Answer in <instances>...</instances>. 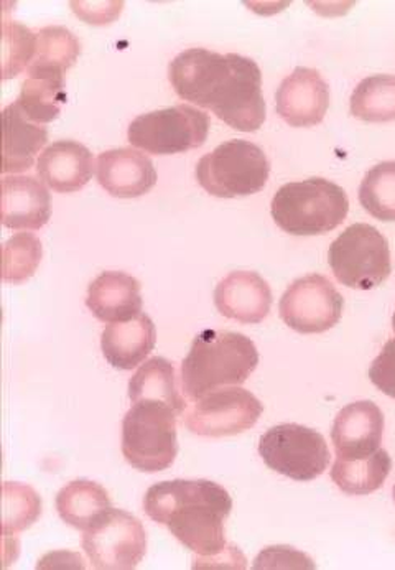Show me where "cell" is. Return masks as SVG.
<instances>
[{"instance_id": "13", "label": "cell", "mask_w": 395, "mask_h": 570, "mask_svg": "<svg viewBox=\"0 0 395 570\" xmlns=\"http://www.w3.org/2000/svg\"><path fill=\"white\" fill-rule=\"evenodd\" d=\"M276 102L277 115L292 127L316 126L328 111L329 88L318 71L298 67L278 86Z\"/></svg>"}, {"instance_id": "10", "label": "cell", "mask_w": 395, "mask_h": 570, "mask_svg": "<svg viewBox=\"0 0 395 570\" xmlns=\"http://www.w3.org/2000/svg\"><path fill=\"white\" fill-rule=\"evenodd\" d=\"M82 549L95 569H136L146 556L147 532L136 517L111 508L85 531Z\"/></svg>"}, {"instance_id": "24", "label": "cell", "mask_w": 395, "mask_h": 570, "mask_svg": "<svg viewBox=\"0 0 395 570\" xmlns=\"http://www.w3.org/2000/svg\"><path fill=\"white\" fill-rule=\"evenodd\" d=\"M111 508L108 491L89 480H75L57 494V510L61 520L81 531L91 528Z\"/></svg>"}, {"instance_id": "33", "label": "cell", "mask_w": 395, "mask_h": 570, "mask_svg": "<svg viewBox=\"0 0 395 570\" xmlns=\"http://www.w3.org/2000/svg\"><path fill=\"white\" fill-rule=\"evenodd\" d=\"M393 328H394V332H395V314H394V317H393Z\"/></svg>"}, {"instance_id": "7", "label": "cell", "mask_w": 395, "mask_h": 570, "mask_svg": "<svg viewBox=\"0 0 395 570\" xmlns=\"http://www.w3.org/2000/svg\"><path fill=\"white\" fill-rule=\"evenodd\" d=\"M328 261L338 283L359 291L377 287L393 273L386 236L366 223L346 228L329 246Z\"/></svg>"}, {"instance_id": "17", "label": "cell", "mask_w": 395, "mask_h": 570, "mask_svg": "<svg viewBox=\"0 0 395 570\" xmlns=\"http://www.w3.org/2000/svg\"><path fill=\"white\" fill-rule=\"evenodd\" d=\"M40 180L58 194H73L88 185L95 174V159L77 140H57L37 163Z\"/></svg>"}, {"instance_id": "5", "label": "cell", "mask_w": 395, "mask_h": 570, "mask_svg": "<svg viewBox=\"0 0 395 570\" xmlns=\"http://www.w3.org/2000/svg\"><path fill=\"white\" fill-rule=\"evenodd\" d=\"M177 412L167 404L136 403L122 422L127 463L146 473L164 472L177 459Z\"/></svg>"}, {"instance_id": "23", "label": "cell", "mask_w": 395, "mask_h": 570, "mask_svg": "<svg viewBox=\"0 0 395 570\" xmlns=\"http://www.w3.org/2000/svg\"><path fill=\"white\" fill-rule=\"evenodd\" d=\"M129 397L134 404L144 403V401L167 404L178 415L184 414L187 409L184 397L178 393L174 363L161 356L150 358L130 377Z\"/></svg>"}, {"instance_id": "27", "label": "cell", "mask_w": 395, "mask_h": 570, "mask_svg": "<svg viewBox=\"0 0 395 570\" xmlns=\"http://www.w3.org/2000/svg\"><path fill=\"white\" fill-rule=\"evenodd\" d=\"M81 45L65 27H45L37 33V53L29 70H70L77 63Z\"/></svg>"}, {"instance_id": "1", "label": "cell", "mask_w": 395, "mask_h": 570, "mask_svg": "<svg viewBox=\"0 0 395 570\" xmlns=\"http://www.w3.org/2000/svg\"><path fill=\"white\" fill-rule=\"evenodd\" d=\"M168 80L184 101L209 109L240 132H256L266 121L263 73L250 58L190 48L174 58Z\"/></svg>"}, {"instance_id": "9", "label": "cell", "mask_w": 395, "mask_h": 570, "mask_svg": "<svg viewBox=\"0 0 395 570\" xmlns=\"http://www.w3.org/2000/svg\"><path fill=\"white\" fill-rule=\"evenodd\" d=\"M259 453L266 465L295 482H312L329 465L325 438L300 424H278L260 438Z\"/></svg>"}, {"instance_id": "8", "label": "cell", "mask_w": 395, "mask_h": 570, "mask_svg": "<svg viewBox=\"0 0 395 570\" xmlns=\"http://www.w3.org/2000/svg\"><path fill=\"white\" fill-rule=\"evenodd\" d=\"M209 118L188 105L137 116L127 139L137 149L156 156H174L198 149L208 139Z\"/></svg>"}, {"instance_id": "26", "label": "cell", "mask_w": 395, "mask_h": 570, "mask_svg": "<svg viewBox=\"0 0 395 570\" xmlns=\"http://www.w3.org/2000/svg\"><path fill=\"white\" fill-rule=\"evenodd\" d=\"M352 115L364 122L395 121V77L364 78L353 91Z\"/></svg>"}, {"instance_id": "3", "label": "cell", "mask_w": 395, "mask_h": 570, "mask_svg": "<svg viewBox=\"0 0 395 570\" xmlns=\"http://www.w3.org/2000/svg\"><path fill=\"white\" fill-rule=\"evenodd\" d=\"M259 365V352L243 333L203 330L181 365V387L198 401L213 391L240 386Z\"/></svg>"}, {"instance_id": "14", "label": "cell", "mask_w": 395, "mask_h": 570, "mask_svg": "<svg viewBox=\"0 0 395 570\" xmlns=\"http://www.w3.org/2000/svg\"><path fill=\"white\" fill-rule=\"evenodd\" d=\"M384 434L383 411L359 401L343 407L332 429V441L338 459H364L379 450Z\"/></svg>"}, {"instance_id": "4", "label": "cell", "mask_w": 395, "mask_h": 570, "mask_svg": "<svg viewBox=\"0 0 395 570\" xmlns=\"http://www.w3.org/2000/svg\"><path fill=\"white\" fill-rule=\"evenodd\" d=\"M273 218L288 235H325L338 228L349 212L346 191L326 178L292 181L278 188Z\"/></svg>"}, {"instance_id": "2", "label": "cell", "mask_w": 395, "mask_h": 570, "mask_svg": "<svg viewBox=\"0 0 395 570\" xmlns=\"http://www.w3.org/2000/svg\"><path fill=\"white\" fill-rule=\"evenodd\" d=\"M144 510L190 551L209 562L228 554L235 546L225 538V521L233 510L228 491L209 480H174L150 487Z\"/></svg>"}, {"instance_id": "19", "label": "cell", "mask_w": 395, "mask_h": 570, "mask_svg": "<svg viewBox=\"0 0 395 570\" xmlns=\"http://www.w3.org/2000/svg\"><path fill=\"white\" fill-rule=\"evenodd\" d=\"M140 283L129 274L106 271L88 288L86 305L98 321L118 324L137 317L142 312Z\"/></svg>"}, {"instance_id": "25", "label": "cell", "mask_w": 395, "mask_h": 570, "mask_svg": "<svg viewBox=\"0 0 395 570\" xmlns=\"http://www.w3.org/2000/svg\"><path fill=\"white\" fill-rule=\"evenodd\" d=\"M393 470L387 450L379 449L364 459H338L332 470L333 482L346 494H369L379 490Z\"/></svg>"}, {"instance_id": "18", "label": "cell", "mask_w": 395, "mask_h": 570, "mask_svg": "<svg viewBox=\"0 0 395 570\" xmlns=\"http://www.w3.org/2000/svg\"><path fill=\"white\" fill-rule=\"evenodd\" d=\"M51 200L45 185L29 175L2 180V225L9 229H40L50 222Z\"/></svg>"}, {"instance_id": "15", "label": "cell", "mask_w": 395, "mask_h": 570, "mask_svg": "<svg viewBox=\"0 0 395 570\" xmlns=\"http://www.w3.org/2000/svg\"><path fill=\"white\" fill-rule=\"evenodd\" d=\"M219 314L239 324H260L269 315L273 292L257 273L236 271L226 276L215 291Z\"/></svg>"}, {"instance_id": "6", "label": "cell", "mask_w": 395, "mask_h": 570, "mask_svg": "<svg viewBox=\"0 0 395 570\" xmlns=\"http://www.w3.org/2000/svg\"><path fill=\"white\" fill-rule=\"evenodd\" d=\"M270 175L266 153L249 140L233 139L201 157L198 184L213 197L236 198L259 194Z\"/></svg>"}, {"instance_id": "30", "label": "cell", "mask_w": 395, "mask_h": 570, "mask_svg": "<svg viewBox=\"0 0 395 570\" xmlns=\"http://www.w3.org/2000/svg\"><path fill=\"white\" fill-rule=\"evenodd\" d=\"M41 514V500L32 487L20 483H3L2 534L26 531L32 527Z\"/></svg>"}, {"instance_id": "20", "label": "cell", "mask_w": 395, "mask_h": 570, "mask_svg": "<svg viewBox=\"0 0 395 570\" xmlns=\"http://www.w3.org/2000/svg\"><path fill=\"white\" fill-rule=\"evenodd\" d=\"M157 330L152 318L139 314L127 322L106 326L101 336V350L109 365L129 371L139 366L156 348Z\"/></svg>"}, {"instance_id": "32", "label": "cell", "mask_w": 395, "mask_h": 570, "mask_svg": "<svg viewBox=\"0 0 395 570\" xmlns=\"http://www.w3.org/2000/svg\"><path fill=\"white\" fill-rule=\"evenodd\" d=\"M369 380L377 390L395 400V338L389 340L374 360L369 367Z\"/></svg>"}, {"instance_id": "11", "label": "cell", "mask_w": 395, "mask_h": 570, "mask_svg": "<svg viewBox=\"0 0 395 570\" xmlns=\"http://www.w3.org/2000/svg\"><path fill=\"white\" fill-rule=\"evenodd\" d=\"M263 411V404L250 391L239 386L221 387L188 409L185 425L203 438H228L254 428Z\"/></svg>"}, {"instance_id": "28", "label": "cell", "mask_w": 395, "mask_h": 570, "mask_svg": "<svg viewBox=\"0 0 395 570\" xmlns=\"http://www.w3.org/2000/svg\"><path fill=\"white\" fill-rule=\"evenodd\" d=\"M363 208L381 222H395V160L371 168L359 187Z\"/></svg>"}, {"instance_id": "31", "label": "cell", "mask_w": 395, "mask_h": 570, "mask_svg": "<svg viewBox=\"0 0 395 570\" xmlns=\"http://www.w3.org/2000/svg\"><path fill=\"white\" fill-rule=\"evenodd\" d=\"M3 80L19 77L30 68L37 53V33L22 23L3 22Z\"/></svg>"}, {"instance_id": "12", "label": "cell", "mask_w": 395, "mask_h": 570, "mask_svg": "<svg viewBox=\"0 0 395 570\" xmlns=\"http://www.w3.org/2000/svg\"><path fill=\"white\" fill-rule=\"evenodd\" d=\"M342 294L335 285L319 274L302 277L295 281L282 295L278 312L282 321L295 332L310 333L328 332L342 318Z\"/></svg>"}, {"instance_id": "34", "label": "cell", "mask_w": 395, "mask_h": 570, "mask_svg": "<svg viewBox=\"0 0 395 570\" xmlns=\"http://www.w3.org/2000/svg\"><path fill=\"white\" fill-rule=\"evenodd\" d=\"M394 501H395V485H394Z\"/></svg>"}, {"instance_id": "22", "label": "cell", "mask_w": 395, "mask_h": 570, "mask_svg": "<svg viewBox=\"0 0 395 570\" xmlns=\"http://www.w3.org/2000/svg\"><path fill=\"white\" fill-rule=\"evenodd\" d=\"M17 105L30 121H55L63 105H67L63 73L55 70H29V78L22 82Z\"/></svg>"}, {"instance_id": "21", "label": "cell", "mask_w": 395, "mask_h": 570, "mask_svg": "<svg viewBox=\"0 0 395 570\" xmlns=\"http://www.w3.org/2000/svg\"><path fill=\"white\" fill-rule=\"evenodd\" d=\"M2 174H20L36 163L37 154L47 144V127L30 121L17 101L2 111Z\"/></svg>"}, {"instance_id": "29", "label": "cell", "mask_w": 395, "mask_h": 570, "mask_svg": "<svg viewBox=\"0 0 395 570\" xmlns=\"http://www.w3.org/2000/svg\"><path fill=\"white\" fill-rule=\"evenodd\" d=\"M43 247L40 239L30 233H19L3 245V283L19 285L27 283L39 269Z\"/></svg>"}, {"instance_id": "16", "label": "cell", "mask_w": 395, "mask_h": 570, "mask_svg": "<svg viewBox=\"0 0 395 570\" xmlns=\"http://www.w3.org/2000/svg\"><path fill=\"white\" fill-rule=\"evenodd\" d=\"M98 181L116 198H137L157 184V171L146 154L134 149H112L98 157Z\"/></svg>"}]
</instances>
